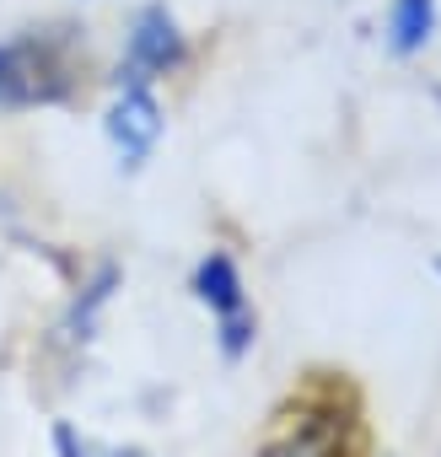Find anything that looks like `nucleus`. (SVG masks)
Listing matches in <instances>:
<instances>
[{"label": "nucleus", "mask_w": 441, "mask_h": 457, "mask_svg": "<svg viewBox=\"0 0 441 457\" xmlns=\"http://www.w3.org/2000/svg\"><path fill=\"white\" fill-rule=\"evenodd\" d=\"M97 76L87 28L71 17H44L0 33V119L71 108Z\"/></svg>", "instance_id": "f257e3e1"}, {"label": "nucleus", "mask_w": 441, "mask_h": 457, "mask_svg": "<svg viewBox=\"0 0 441 457\" xmlns=\"http://www.w3.org/2000/svg\"><path fill=\"white\" fill-rule=\"evenodd\" d=\"M199 49H194V33L183 28V17L167 6V0H140L124 22V44H119V65L108 81H172L183 71H194Z\"/></svg>", "instance_id": "f03ea898"}, {"label": "nucleus", "mask_w": 441, "mask_h": 457, "mask_svg": "<svg viewBox=\"0 0 441 457\" xmlns=\"http://www.w3.org/2000/svg\"><path fill=\"white\" fill-rule=\"evenodd\" d=\"M188 291L194 302L215 318V345L227 361H243L259 339V318H254V302H248V280L237 270V259L227 248H210L194 275H188Z\"/></svg>", "instance_id": "7ed1b4c3"}, {"label": "nucleus", "mask_w": 441, "mask_h": 457, "mask_svg": "<svg viewBox=\"0 0 441 457\" xmlns=\"http://www.w3.org/2000/svg\"><path fill=\"white\" fill-rule=\"evenodd\" d=\"M108 108H103V140L113 145L119 167L124 172H140L162 135H167V108H162V92L151 81H108Z\"/></svg>", "instance_id": "20e7f679"}, {"label": "nucleus", "mask_w": 441, "mask_h": 457, "mask_svg": "<svg viewBox=\"0 0 441 457\" xmlns=\"http://www.w3.org/2000/svg\"><path fill=\"white\" fill-rule=\"evenodd\" d=\"M119 286H124V270H119L113 259H103V264L76 286V296H71V307H65V318H60V339H65V345H87V339L97 334L103 307L113 302Z\"/></svg>", "instance_id": "39448f33"}, {"label": "nucleus", "mask_w": 441, "mask_h": 457, "mask_svg": "<svg viewBox=\"0 0 441 457\" xmlns=\"http://www.w3.org/2000/svg\"><path fill=\"white\" fill-rule=\"evenodd\" d=\"M436 22H441V6H436V0H387V22H382L387 54H393V60L425 54L430 38H436Z\"/></svg>", "instance_id": "423d86ee"}, {"label": "nucleus", "mask_w": 441, "mask_h": 457, "mask_svg": "<svg viewBox=\"0 0 441 457\" xmlns=\"http://www.w3.org/2000/svg\"><path fill=\"white\" fill-rule=\"evenodd\" d=\"M334 452H339L334 420H302L296 430H286L280 441H270L259 457H334Z\"/></svg>", "instance_id": "0eeeda50"}, {"label": "nucleus", "mask_w": 441, "mask_h": 457, "mask_svg": "<svg viewBox=\"0 0 441 457\" xmlns=\"http://www.w3.org/2000/svg\"><path fill=\"white\" fill-rule=\"evenodd\" d=\"M54 452H60V457H92V452H87V441H81V436H76L65 420L54 425Z\"/></svg>", "instance_id": "6e6552de"}, {"label": "nucleus", "mask_w": 441, "mask_h": 457, "mask_svg": "<svg viewBox=\"0 0 441 457\" xmlns=\"http://www.w3.org/2000/svg\"><path fill=\"white\" fill-rule=\"evenodd\" d=\"M108 457H146V452H135V446H119V452H108Z\"/></svg>", "instance_id": "1a4fd4ad"}, {"label": "nucleus", "mask_w": 441, "mask_h": 457, "mask_svg": "<svg viewBox=\"0 0 441 457\" xmlns=\"http://www.w3.org/2000/svg\"><path fill=\"white\" fill-rule=\"evenodd\" d=\"M436 275H441V259H436Z\"/></svg>", "instance_id": "9d476101"}]
</instances>
